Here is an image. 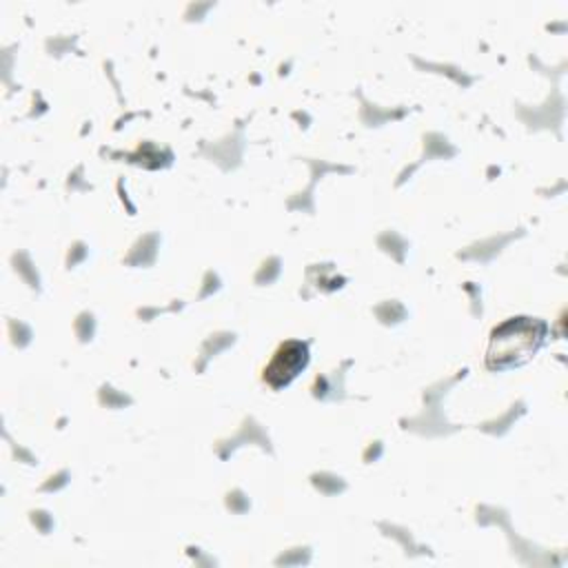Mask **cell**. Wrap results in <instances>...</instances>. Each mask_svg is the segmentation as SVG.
Wrapping results in <instances>:
<instances>
[{
  "mask_svg": "<svg viewBox=\"0 0 568 568\" xmlns=\"http://www.w3.org/2000/svg\"><path fill=\"white\" fill-rule=\"evenodd\" d=\"M548 337V324L537 317H508L490 331L484 364L488 371L501 373L528 364Z\"/></svg>",
  "mask_w": 568,
  "mask_h": 568,
  "instance_id": "6da1fadb",
  "label": "cell"
},
{
  "mask_svg": "<svg viewBox=\"0 0 568 568\" xmlns=\"http://www.w3.org/2000/svg\"><path fill=\"white\" fill-rule=\"evenodd\" d=\"M306 366H308V344L302 339L282 342L264 368V382L273 390H280L288 386Z\"/></svg>",
  "mask_w": 568,
  "mask_h": 568,
  "instance_id": "7a4b0ae2",
  "label": "cell"
}]
</instances>
